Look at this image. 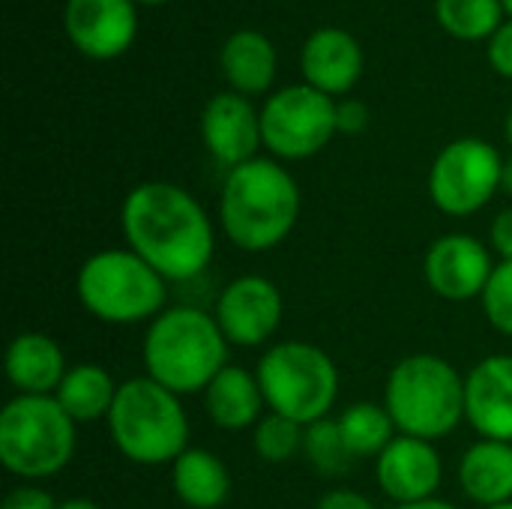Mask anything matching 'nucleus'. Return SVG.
Here are the masks:
<instances>
[{
  "label": "nucleus",
  "instance_id": "f257e3e1",
  "mask_svg": "<svg viewBox=\"0 0 512 509\" xmlns=\"http://www.w3.org/2000/svg\"><path fill=\"white\" fill-rule=\"evenodd\" d=\"M120 231L126 246L171 285L198 279L216 255L210 213L177 183L147 180L129 189L120 204Z\"/></svg>",
  "mask_w": 512,
  "mask_h": 509
},
{
  "label": "nucleus",
  "instance_id": "f03ea898",
  "mask_svg": "<svg viewBox=\"0 0 512 509\" xmlns=\"http://www.w3.org/2000/svg\"><path fill=\"white\" fill-rule=\"evenodd\" d=\"M300 186L276 159H249L225 174L219 192L222 234L240 252H273L300 219Z\"/></svg>",
  "mask_w": 512,
  "mask_h": 509
},
{
  "label": "nucleus",
  "instance_id": "7ed1b4c3",
  "mask_svg": "<svg viewBox=\"0 0 512 509\" xmlns=\"http://www.w3.org/2000/svg\"><path fill=\"white\" fill-rule=\"evenodd\" d=\"M228 351L231 345L213 312L198 306H168L147 324L141 342L144 375L180 399L204 393L228 366Z\"/></svg>",
  "mask_w": 512,
  "mask_h": 509
},
{
  "label": "nucleus",
  "instance_id": "20e7f679",
  "mask_svg": "<svg viewBox=\"0 0 512 509\" xmlns=\"http://www.w3.org/2000/svg\"><path fill=\"white\" fill-rule=\"evenodd\" d=\"M381 405L399 435L444 441L465 420V375L438 354H408L390 369Z\"/></svg>",
  "mask_w": 512,
  "mask_h": 509
},
{
  "label": "nucleus",
  "instance_id": "39448f33",
  "mask_svg": "<svg viewBox=\"0 0 512 509\" xmlns=\"http://www.w3.org/2000/svg\"><path fill=\"white\" fill-rule=\"evenodd\" d=\"M105 423L114 450L141 468L174 465L177 456L192 447L183 399L147 375L120 384Z\"/></svg>",
  "mask_w": 512,
  "mask_h": 509
},
{
  "label": "nucleus",
  "instance_id": "423d86ee",
  "mask_svg": "<svg viewBox=\"0 0 512 509\" xmlns=\"http://www.w3.org/2000/svg\"><path fill=\"white\" fill-rule=\"evenodd\" d=\"M168 279L129 246L87 255L75 273V297L99 324H150L168 309Z\"/></svg>",
  "mask_w": 512,
  "mask_h": 509
},
{
  "label": "nucleus",
  "instance_id": "0eeeda50",
  "mask_svg": "<svg viewBox=\"0 0 512 509\" xmlns=\"http://www.w3.org/2000/svg\"><path fill=\"white\" fill-rule=\"evenodd\" d=\"M78 423L54 396H15L0 411V465L24 483H42L69 468Z\"/></svg>",
  "mask_w": 512,
  "mask_h": 509
},
{
  "label": "nucleus",
  "instance_id": "6e6552de",
  "mask_svg": "<svg viewBox=\"0 0 512 509\" xmlns=\"http://www.w3.org/2000/svg\"><path fill=\"white\" fill-rule=\"evenodd\" d=\"M267 411L282 414L300 426H312L330 417L339 399L336 360L303 339H285L270 345L255 366Z\"/></svg>",
  "mask_w": 512,
  "mask_h": 509
},
{
  "label": "nucleus",
  "instance_id": "1a4fd4ad",
  "mask_svg": "<svg viewBox=\"0 0 512 509\" xmlns=\"http://www.w3.org/2000/svg\"><path fill=\"white\" fill-rule=\"evenodd\" d=\"M504 159L483 138L450 141L429 168V198L444 216H474L501 192Z\"/></svg>",
  "mask_w": 512,
  "mask_h": 509
},
{
  "label": "nucleus",
  "instance_id": "9d476101",
  "mask_svg": "<svg viewBox=\"0 0 512 509\" xmlns=\"http://www.w3.org/2000/svg\"><path fill=\"white\" fill-rule=\"evenodd\" d=\"M336 132L333 96L309 84L282 87L261 108V138L276 159H309L321 153Z\"/></svg>",
  "mask_w": 512,
  "mask_h": 509
},
{
  "label": "nucleus",
  "instance_id": "9b49d317",
  "mask_svg": "<svg viewBox=\"0 0 512 509\" xmlns=\"http://www.w3.org/2000/svg\"><path fill=\"white\" fill-rule=\"evenodd\" d=\"M285 297L267 276L246 273L231 279L213 306V318L231 348H261L282 327Z\"/></svg>",
  "mask_w": 512,
  "mask_h": 509
},
{
  "label": "nucleus",
  "instance_id": "f8f14e48",
  "mask_svg": "<svg viewBox=\"0 0 512 509\" xmlns=\"http://www.w3.org/2000/svg\"><path fill=\"white\" fill-rule=\"evenodd\" d=\"M495 252L474 234L450 231L429 243L423 255V279L429 291L447 303L480 300L492 273Z\"/></svg>",
  "mask_w": 512,
  "mask_h": 509
},
{
  "label": "nucleus",
  "instance_id": "ddd939ff",
  "mask_svg": "<svg viewBox=\"0 0 512 509\" xmlns=\"http://www.w3.org/2000/svg\"><path fill=\"white\" fill-rule=\"evenodd\" d=\"M63 30L84 57L114 60L138 33L135 0H66Z\"/></svg>",
  "mask_w": 512,
  "mask_h": 509
},
{
  "label": "nucleus",
  "instance_id": "4468645a",
  "mask_svg": "<svg viewBox=\"0 0 512 509\" xmlns=\"http://www.w3.org/2000/svg\"><path fill=\"white\" fill-rule=\"evenodd\" d=\"M375 480L384 498L393 504L438 498L444 483V462L432 441L396 435L390 447L375 459Z\"/></svg>",
  "mask_w": 512,
  "mask_h": 509
},
{
  "label": "nucleus",
  "instance_id": "2eb2a0df",
  "mask_svg": "<svg viewBox=\"0 0 512 509\" xmlns=\"http://www.w3.org/2000/svg\"><path fill=\"white\" fill-rule=\"evenodd\" d=\"M201 138L207 153L228 171L255 159L261 138V111L234 90L216 93L201 114Z\"/></svg>",
  "mask_w": 512,
  "mask_h": 509
},
{
  "label": "nucleus",
  "instance_id": "dca6fc26",
  "mask_svg": "<svg viewBox=\"0 0 512 509\" xmlns=\"http://www.w3.org/2000/svg\"><path fill=\"white\" fill-rule=\"evenodd\" d=\"M465 420L480 438L512 444V354H489L465 375Z\"/></svg>",
  "mask_w": 512,
  "mask_h": 509
},
{
  "label": "nucleus",
  "instance_id": "f3484780",
  "mask_svg": "<svg viewBox=\"0 0 512 509\" xmlns=\"http://www.w3.org/2000/svg\"><path fill=\"white\" fill-rule=\"evenodd\" d=\"M300 69L309 87L327 96H345L363 75V48L348 30L321 27L306 39Z\"/></svg>",
  "mask_w": 512,
  "mask_h": 509
},
{
  "label": "nucleus",
  "instance_id": "a211bd4d",
  "mask_svg": "<svg viewBox=\"0 0 512 509\" xmlns=\"http://www.w3.org/2000/svg\"><path fill=\"white\" fill-rule=\"evenodd\" d=\"M3 372L15 396H54L69 372V363L54 336L24 330L6 345Z\"/></svg>",
  "mask_w": 512,
  "mask_h": 509
},
{
  "label": "nucleus",
  "instance_id": "6ab92c4d",
  "mask_svg": "<svg viewBox=\"0 0 512 509\" xmlns=\"http://www.w3.org/2000/svg\"><path fill=\"white\" fill-rule=\"evenodd\" d=\"M204 411L210 423L222 432H246L255 429L258 420L267 414V402L258 384V375L243 366H225L210 387L201 393Z\"/></svg>",
  "mask_w": 512,
  "mask_h": 509
},
{
  "label": "nucleus",
  "instance_id": "aec40b11",
  "mask_svg": "<svg viewBox=\"0 0 512 509\" xmlns=\"http://www.w3.org/2000/svg\"><path fill=\"white\" fill-rule=\"evenodd\" d=\"M459 486L477 507L512 501V444L480 438L459 459Z\"/></svg>",
  "mask_w": 512,
  "mask_h": 509
},
{
  "label": "nucleus",
  "instance_id": "412c9836",
  "mask_svg": "<svg viewBox=\"0 0 512 509\" xmlns=\"http://www.w3.org/2000/svg\"><path fill=\"white\" fill-rule=\"evenodd\" d=\"M228 465L204 447H189L171 465V489L186 509H222L231 498Z\"/></svg>",
  "mask_w": 512,
  "mask_h": 509
},
{
  "label": "nucleus",
  "instance_id": "4be33fe9",
  "mask_svg": "<svg viewBox=\"0 0 512 509\" xmlns=\"http://www.w3.org/2000/svg\"><path fill=\"white\" fill-rule=\"evenodd\" d=\"M222 72L234 93L258 96L276 78V48L258 30H237L222 45Z\"/></svg>",
  "mask_w": 512,
  "mask_h": 509
},
{
  "label": "nucleus",
  "instance_id": "5701e85b",
  "mask_svg": "<svg viewBox=\"0 0 512 509\" xmlns=\"http://www.w3.org/2000/svg\"><path fill=\"white\" fill-rule=\"evenodd\" d=\"M120 384L114 375L99 363H72L66 378L60 381L54 399L60 408L81 426V423H99L108 420L114 402H117Z\"/></svg>",
  "mask_w": 512,
  "mask_h": 509
},
{
  "label": "nucleus",
  "instance_id": "b1692460",
  "mask_svg": "<svg viewBox=\"0 0 512 509\" xmlns=\"http://www.w3.org/2000/svg\"><path fill=\"white\" fill-rule=\"evenodd\" d=\"M336 426L342 432V441L351 453V459H378L390 441L399 435L393 417L378 402H354L339 417Z\"/></svg>",
  "mask_w": 512,
  "mask_h": 509
},
{
  "label": "nucleus",
  "instance_id": "393cba45",
  "mask_svg": "<svg viewBox=\"0 0 512 509\" xmlns=\"http://www.w3.org/2000/svg\"><path fill=\"white\" fill-rule=\"evenodd\" d=\"M435 12L441 27L465 42L492 39L504 24L501 0H435Z\"/></svg>",
  "mask_w": 512,
  "mask_h": 509
},
{
  "label": "nucleus",
  "instance_id": "a878e982",
  "mask_svg": "<svg viewBox=\"0 0 512 509\" xmlns=\"http://www.w3.org/2000/svg\"><path fill=\"white\" fill-rule=\"evenodd\" d=\"M303 438H306V426L267 411L252 429V450L267 465H285L303 456Z\"/></svg>",
  "mask_w": 512,
  "mask_h": 509
},
{
  "label": "nucleus",
  "instance_id": "bb28decb",
  "mask_svg": "<svg viewBox=\"0 0 512 509\" xmlns=\"http://www.w3.org/2000/svg\"><path fill=\"white\" fill-rule=\"evenodd\" d=\"M303 456L309 459V465L324 474V477H342L351 468V453L342 441V432L336 426V420H321L306 426V438H303Z\"/></svg>",
  "mask_w": 512,
  "mask_h": 509
},
{
  "label": "nucleus",
  "instance_id": "cd10ccee",
  "mask_svg": "<svg viewBox=\"0 0 512 509\" xmlns=\"http://www.w3.org/2000/svg\"><path fill=\"white\" fill-rule=\"evenodd\" d=\"M483 315L501 336L512 339V261H498L495 273L480 297Z\"/></svg>",
  "mask_w": 512,
  "mask_h": 509
},
{
  "label": "nucleus",
  "instance_id": "c85d7f7f",
  "mask_svg": "<svg viewBox=\"0 0 512 509\" xmlns=\"http://www.w3.org/2000/svg\"><path fill=\"white\" fill-rule=\"evenodd\" d=\"M60 504L54 501V495L48 489H42L39 483H21L15 489L6 492L0 509H57Z\"/></svg>",
  "mask_w": 512,
  "mask_h": 509
},
{
  "label": "nucleus",
  "instance_id": "c756f323",
  "mask_svg": "<svg viewBox=\"0 0 512 509\" xmlns=\"http://www.w3.org/2000/svg\"><path fill=\"white\" fill-rule=\"evenodd\" d=\"M489 63L498 75L512 78V18L498 27V33L489 39Z\"/></svg>",
  "mask_w": 512,
  "mask_h": 509
},
{
  "label": "nucleus",
  "instance_id": "7c9ffc66",
  "mask_svg": "<svg viewBox=\"0 0 512 509\" xmlns=\"http://www.w3.org/2000/svg\"><path fill=\"white\" fill-rule=\"evenodd\" d=\"M369 126V108L360 99H342L336 102V129L342 135H360Z\"/></svg>",
  "mask_w": 512,
  "mask_h": 509
},
{
  "label": "nucleus",
  "instance_id": "2f4dec72",
  "mask_svg": "<svg viewBox=\"0 0 512 509\" xmlns=\"http://www.w3.org/2000/svg\"><path fill=\"white\" fill-rule=\"evenodd\" d=\"M489 249L498 255V261H512V207L495 213L489 225Z\"/></svg>",
  "mask_w": 512,
  "mask_h": 509
},
{
  "label": "nucleus",
  "instance_id": "473e14b6",
  "mask_svg": "<svg viewBox=\"0 0 512 509\" xmlns=\"http://www.w3.org/2000/svg\"><path fill=\"white\" fill-rule=\"evenodd\" d=\"M315 509H378L363 492L357 489H345V486H336L330 492H324L318 498Z\"/></svg>",
  "mask_w": 512,
  "mask_h": 509
},
{
  "label": "nucleus",
  "instance_id": "72a5a7b5",
  "mask_svg": "<svg viewBox=\"0 0 512 509\" xmlns=\"http://www.w3.org/2000/svg\"><path fill=\"white\" fill-rule=\"evenodd\" d=\"M393 509H459L456 504L444 501V498H426V501H414V504H393Z\"/></svg>",
  "mask_w": 512,
  "mask_h": 509
},
{
  "label": "nucleus",
  "instance_id": "f704fd0d",
  "mask_svg": "<svg viewBox=\"0 0 512 509\" xmlns=\"http://www.w3.org/2000/svg\"><path fill=\"white\" fill-rule=\"evenodd\" d=\"M57 509H105V507H99L93 498H66V501H60V507Z\"/></svg>",
  "mask_w": 512,
  "mask_h": 509
},
{
  "label": "nucleus",
  "instance_id": "c9c22d12",
  "mask_svg": "<svg viewBox=\"0 0 512 509\" xmlns=\"http://www.w3.org/2000/svg\"><path fill=\"white\" fill-rule=\"evenodd\" d=\"M501 192L512 201V156L504 159V174H501Z\"/></svg>",
  "mask_w": 512,
  "mask_h": 509
},
{
  "label": "nucleus",
  "instance_id": "e433bc0d",
  "mask_svg": "<svg viewBox=\"0 0 512 509\" xmlns=\"http://www.w3.org/2000/svg\"><path fill=\"white\" fill-rule=\"evenodd\" d=\"M507 141H510V147H512V111H510V117H507Z\"/></svg>",
  "mask_w": 512,
  "mask_h": 509
},
{
  "label": "nucleus",
  "instance_id": "4c0bfd02",
  "mask_svg": "<svg viewBox=\"0 0 512 509\" xmlns=\"http://www.w3.org/2000/svg\"><path fill=\"white\" fill-rule=\"evenodd\" d=\"M135 3H144V6H159V3H168V0H135Z\"/></svg>",
  "mask_w": 512,
  "mask_h": 509
},
{
  "label": "nucleus",
  "instance_id": "58836bf2",
  "mask_svg": "<svg viewBox=\"0 0 512 509\" xmlns=\"http://www.w3.org/2000/svg\"><path fill=\"white\" fill-rule=\"evenodd\" d=\"M501 3H504V12H510L512 15V0H501Z\"/></svg>",
  "mask_w": 512,
  "mask_h": 509
},
{
  "label": "nucleus",
  "instance_id": "ea45409f",
  "mask_svg": "<svg viewBox=\"0 0 512 509\" xmlns=\"http://www.w3.org/2000/svg\"><path fill=\"white\" fill-rule=\"evenodd\" d=\"M486 509H512V501L510 504H498V507H486Z\"/></svg>",
  "mask_w": 512,
  "mask_h": 509
}]
</instances>
